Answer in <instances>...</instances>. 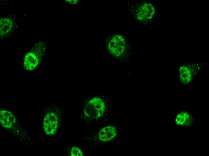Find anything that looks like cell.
<instances>
[{
    "mask_svg": "<svg viewBox=\"0 0 209 156\" xmlns=\"http://www.w3.org/2000/svg\"><path fill=\"white\" fill-rule=\"evenodd\" d=\"M105 104L100 98L95 97L91 98L86 103L83 110V112L88 117L98 118L104 114Z\"/></svg>",
    "mask_w": 209,
    "mask_h": 156,
    "instance_id": "cell-1",
    "label": "cell"
},
{
    "mask_svg": "<svg viewBox=\"0 0 209 156\" xmlns=\"http://www.w3.org/2000/svg\"><path fill=\"white\" fill-rule=\"evenodd\" d=\"M109 51L113 56L119 57L125 53L126 48V42L121 35L117 34L111 37L107 44Z\"/></svg>",
    "mask_w": 209,
    "mask_h": 156,
    "instance_id": "cell-2",
    "label": "cell"
},
{
    "mask_svg": "<svg viewBox=\"0 0 209 156\" xmlns=\"http://www.w3.org/2000/svg\"><path fill=\"white\" fill-rule=\"evenodd\" d=\"M44 130L48 135L55 133L58 127V120L56 114L53 112H50L45 116L43 122Z\"/></svg>",
    "mask_w": 209,
    "mask_h": 156,
    "instance_id": "cell-3",
    "label": "cell"
},
{
    "mask_svg": "<svg viewBox=\"0 0 209 156\" xmlns=\"http://www.w3.org/2000/svg\"><path fill=\"white\" fill-rule=\"evenodd\" d=\"M155 13V9L153 5L146 2L138 7L136 10V16L138 20L144 22L151 19Z\"/></svg>",
    "mask_w": 209,
    "mask_h": 156,
    "instance_id": "cell-4",
    "label": "cell"
},
{
    "mask_svg": "<svg viewBox=\"0 0 209 156\" xmlns=\"http://www.w3.org/2000/svg\"><path fill=\"white\" fill-rule=\"evenodd\" d=\"M43 58L37 53L31 49L24 56L23 61L24 68L28 71L34 70L42 62Z\"/></svg>",
    "mask_w": 209,
    "mask_h": 156,
    "instance_id": "cell-5",
    "label": "cell"
},
{
    "mask_svg": "<svg viewBox=\"0 0 209 156\" xmlns=\"http://www.w3.org/2000/svg\"><path fill=\"white\" fill-rule=\"evenodd\" d=\"M16 122L13 114L7 110H2L0 112V122L1 125L5 129L11 128Z\"/></svg>",
    "mask_w": 209,
    "mask_h": 156,
    "instance_id": "cell-6",
    "label": "cell"
},
{
    "mask_svg": "<svg viewBox=\"0 0 209 156\" xmlns=\"http://www.w3.org/2000/svg\"><path fill=\"white\" fill-rule=\"evenodd\" d=\"M117 134V130L113 126H108L102 128L99 131L98 136L102 142H107L114 138Z\"/></svg>",
    "mask_w": 209,
    "mask_h": 156,
    "instance_id": "cell-7",
    "label": "cell"
},
{
    "mask_svg": "<svg viewBox=\"0 0 209 156\" xmlns=\"http://www.w3.org/2000/svg\"><path fill=\"white\" fill-rule=\"evenodd\" d=\"M13 28V23L11 20L6 18L0 19L1 37L8 36L12 33Z\"/></svg>",
    "mask_w": 209,
    "mask_h": 156,
    "instance_id": "cell-8",
    "label": "cell"
},
{
    "mask_svg": "<svg viewBox=\"0 0 209 156\" xmlns=\"http://www.w3.org/2000/svg\"><path fill=\"white\" fill-rule=\"evenodd\" d=\"M192 72L190 66L184 65L179 69L180 78L182 83L187 84L189 83L192 79Z\"/></svg>",
    "mask_w": 209,
    "mask_h": 156,
    "instance_id": "cell-9",
    "label": "cell"
},
{
    "mask_svg": "<svg viewBox=\"0 0 209 156\" xmlns=\"http://www.w3.org/2000/svg\"><path fill=\"white\" fill-rule=\"evenodd\" d=\"M191 118V116L188 113L182 112L177 114L175 122L176 123L179 125L184 126L189 122Z\"/></svg>",
    "mask_w": 209,
    "mask_h": 156,
    "instance_id": "cell-10",
    "label": "cell"
},
{
    "mask_svg": "<svg viewBox=\"0 0 209 156\" xmlns=\"http://www.w3.org/2000/svg\"><path fill=\"white\" fill-rule=\"evenodd\" d=\"M71 155L72 156H82L83 154L82 151L76 147H72L71 150Z\"/></svg>",
    "mask_w": 209,
    "mask_h": 156,
    "instance_id": "cell-11",
    "label": "cell"
}]
</instances>
